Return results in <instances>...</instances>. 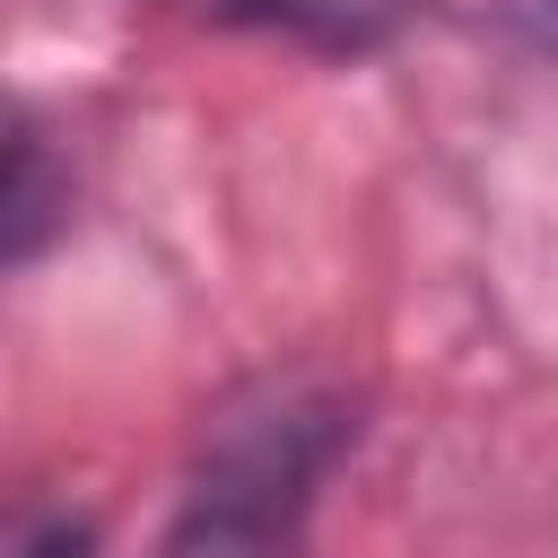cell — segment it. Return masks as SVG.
I'll list each match as a JSON object with an SVG mask.
<instances>
[{
	"label": "cell",
	"mask_w": 558,
	"mask_h": 558,
	"mask_svg": "<svg viewBox=\"0 0 558 558\" xmlns=\"http://www.w3.org/2000/svg\"><path fill=\"white\" fill-rule=\"evenodd\" d=\"M497 17H506L532 52H549V61H558V0H497Z\"/></svg>",
	"instance_id": "cell-5"
},
{
	"label": "cell",
	"mask_w": 558,
	"mask_h": 558,
	"mask_svg": "<svg viewBox=\"0 0 558 558\" xmlns=\"http://www.w3.org/2000/svg\"><path fill=\"white\" fill-rule=\"evenodd\" d=\"M166 9L227 26V35L296 44L314 61H366V52H392L418 26V0H166Z\"/></svg>",
	"instance_id": "cell-2"
},
{
	"label": "cell",
	"mask_w": 558,
	"mask_h": 558,
	"mask_svg": "<svg viewBox=\"0 0 558 558\" xmlns=\"http://www.w3.org/2000/svg\"><path fill=\"white\" fill-rule=\"evenodd\" d=\"M70 227V157L52 148V131L17 105L9 122V262H44V244Z\"/></svg>",
	"instance_id": "cell-3"
},
{
	"label": "cell",
	"mask_w": 558,
	"mask_h": 558,
	"mask_svg": "<svg viewBox=\"0 0 558 558\" xmlns=\"http://www.w3.org/2000/svg\"><path fill=\"white\" fill-rule=\"evenodd\" d=\"M9 558H105V532L78 506H26L9 523Z\"/></svg>",
	"instance_id": "cell-4"
},
{
	"label": "cell",
	"mask_w": 558,
	"mask_h": 558,
	"mask_svg": "<svg viewBox=\"0 0 558 558\" xmlns=\"http://www.w3.org/2000/svg\"><path fill=\"white\" fill-rule=\"evenodd\" d=\"M357 445V401L314 375H262L227 392L192 445L166 558H296L323 480Z\"/></svg>",
	"instance_id": "cell-1"
}]
</instances>
